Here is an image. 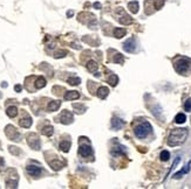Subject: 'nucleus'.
Wrapping results in <instances>:
<instances>
[{
	"label": "nucleus",
	"instance_id": "bb28decb",
	"mask_svg": "<svg viewBox=\"0 0 191 189\" xmlns=\"http://www.w3.org/2000/svg\"><path fill=\"white\" fill-rule=\"evenodd\" d=\"M108 83H109L112 87H115V85L118 83V77L116 75H110L108 77Z\"/></svg>",
	"mask_w": 191,
	"mask_h": 189
},
{
	"label": "nucleus",
	"instance_id": "b1692460",
	"mask_svg": "<svg viewBox=\"0 0 191 189\" xmlns=\"http://www.w3.org/2000/svg\"><path fill=\"white\" fill-rule=\"evenodd\" d=\"M43 87H46V79L43 77H38L37 81H35V88L37 89H41Z\"/></svg>",
	"mask_w": 191,
	"mask_h": 189
},
{
	"label": "nucleus",
	"instance_id": "e433bc0d",
	"mask_svg": "<svg viewBox=\"0 0 191 189\" xmlns=\"http://www.w3.org/2000/svg\"><path fill=\"white\" fill-rule=\"evenodd\" d=\"M94 7H95L96 9H98V8H101V5H100L98 2H95V4H94Z\"/></svg>",
	"mask_w": 191,
	"mask_h": 189
},
{
	"label": "nucleus",
	"instance_id": "f257e3e1",
	"mask_svg": "<svg viewBox=\"0 0 191 189\" xmlns=\"http://www.w3.org/2000/svg\"><path fill=\"white\" fill-rule=\"evenodd\" d=\"M188 137V130L187 129H173L169 134L168 138V145L169 146H178L182 145Z\"/></svg>",
	"mask_w": 191,
	"mask_h": 189
},
{
	"label": "nucleus",
	"instance_id": "5701e85b",
	"mask_svg": "<svg viewBox=\"0 0 191 189\" xmlns=\"http://www.w3.org/2000/svg\"><path fill=\"white\" fill-rule=\"evenodd\" d=\"M138 7H140V6H138V2H137V1H130V2L128 4V8H129L130 12L134 13V14L138 12Z\"/></svg>",
	"mask_w": 191,
	"mask_h": 189
},
{
	"label": "nucleus",
	"instance_id": "f704fd0d",
	"mask_svg": "<svg viewBox=\"0 0 191 189\" xmlns=\"http://www.w3.org/2000/svg\"><path fill=\"white\" fill-rule=\"evenodd\" d=\"M4 165H5V161H4V159H2V158H0V170L2 169Z\"/></svg>",
	"mask_w": 191,
	"mask_h": 189
},
{
	"label": "nucleus",
	"instance_id": "20e7f679",
	"mask_svg": "<svg viewBox=\"0 0 191 189\" xmlns=\"http://www.w3.org/2000/svg\"><path fill=\"white\" fill-rule=\"evenodd\" d=\"M27 142H28L29 147H32V148H33V150H35V151L40 150V147H41L40 139H39L38 135H37V134H34V133H31V134H28V135H27Z\"/></svg>",
	"mask_w": 191,
	"mask_h": 189
},
{
	"label": "nucleus",
	"instance_id": "c9c22d12",
	"mask_svg": "<svg viewBox=\"0 0 191 189\" xmlns=\"http://www.w3.org/2000/svg\"><path fill=\"white\" fill-rule=\"evenodd\" d=\"M14 89H15V91H17V92H20V91H21V85H19V84H18V85H15V87H14Z\"/></svg>",
	"mask_w": 191,
	"mask_h": 189
},
{
	"label": "nucleus",
	"instance_id": "39448f33",
	"mask_svg": "<svg viewBox=\"0 0 191 189\" xmlns=\"http://www.w3.org/2000/svg\"><path fill=\"white\" fill-rule=\"evenodd\" d=\"M5 133H6V135H7L11 140H17V141H19L20 140L19 132H18V131H17V129H14L12 125H8V126L6 127Z\"/></svg>",
	"mask_w": 191,
	"mask_h": 189
},
{
	"label": "nucleus",
	"instance_id": "f3484780",
	"mask_svg": "<svg viewBox=\"0 0 191 189\" xmlns=\"http://www.w3.org/2000/svg\"><path fill=\"white\" fill-rule=\"evenodd\" d=\"M80 97V94L77 91H68L67 94H65V99L66 100H74V99H77Z\"/></svg>",
	"mask_w": 191,
	"mask_h": 189
},
{
	"label": "nucleus",
	"instance_id": "72a5a7b5",
	"mask_svg": "<svg viewBox=\"0 0 191 189\" xmlns=\"http://www.w3.org/2000/svg\"><path fill=\"white\" fill-rule=\"evenodd\" d=\"M66 55V52H60V53H57V55H55V58H59V57H63Z\"/></svg>",
	"mask_w": 191,
	"mask_h": 189
},
{
	"label": "nucleus",
	"instance_id": "c85d7f7f",
	"mask_svg": "<svg viewBox=\"0 0 191 189\" xmlns=\"http://www.w3.org/2000/svg\"><path fill=\"white\" fill-rule=\"evenodd\" d=\"M114 61L115 63H118V64H122L123 62H124V57H123V55L122 54H116L114 56Z\"/></svg>",
	"mask_w": 191,
	"mask_h": 189
},
{
	"label": "nucleus",
	"instance_id": "4be33fe9",
	"mask_svg": "<svg viewBox=\"0 0 191 189\" xmlns=\"http://www.w3.org/2000/svg\"><path fill=\"white\" fill-rule=\"evenodd\" d=\"M53 132H54V129H53V126H51V125L45 126V127L42 129V131H41V133H42L43 135H46V137L53 135Z\"/></svg>",
	"mask_w": 191,
	"mask_h": 189
},
{
	"label": "nucleus",
	"instance_id": "412c9836",
	"mask_svg": "<svg viewBox=\"0 0 191 189\" xmlns=\"http://www.w3.org/2000/svg\"><path fill=\"white\" fill-rule=\"evenodd\" d=\"M6 114H7L10 118H14V117L18 114V109H17L15 106H10V108H7V110H6Z\"/></svg>",
	"mask_w": 191,
	"mask_h": 189
},
{
	"label": "nucleus",
	"instance_id": "423d86ee",
	"mask_svg": "<svg viewBox=\"0 0 191 189\" xmlns=\"http://www.w3.org/2000/svg\"><path fill=\"white\" fill-rule=\"evenodd\" d=\"M73 119H74V117H73L72 112H69V111H67V110H63L61 116H60V121H61L62 124H65V125L71 124V123L73 121Z\"/></svg>",
	"mask_w": 191,
	"mask_h": 189
},
{
	"label": "nucleus",
	"instance_id": "7c9ffc66",
	"mask_svg": "<svg viewBox=\"0 0 191 189\" xmlns=\"http://www.w3.org/2000/svg\"><path fill=\"white\" fill-rule=\"evenodd\" d=\"M169 158H170V153L168 151L161 152V160H162V161H168Z\"/></svg>",
	"mask_w": 191,
	"mask_h": 189
},
{
	"label": "nucleus",
	"instance_id": "7ed1b4c3",
	"mask_svg": "<svg viewBox=\"0 0 191 189\" xmlns=\"http://www.w3.org/2000/svg\"><path fill=\"white\" fill-rule=\"evenodd\" d=\"M135 135L140 139H143L145 137H148L150 133H151V125L148 123V121H144V123H141L140 125H137L134 130Z\"/></svg>",
	"mask_w": 191,
	"mask_h": 189
},
{
	"label": "nucleus",
	"instance_id": "ddd939ff",
	"mask_svg": "<svg viewBox=\"0 0 191 189\" xmlns=\"http://www.w3.org/2000/svg\"><path fill=\"white\" fill-rule=\"evenodd\" d=\"M190 166H191V162H189L187 166H184V168L182 170H179L178 173H176L175 175H173V179H181L184 174H187V173H189L190 172Z\"/></svg>",
	"mask_w": 191,
	"mask_h": 189
},
{
	"label": "nucleus",
	"instance_id": "f03ea898",
	"mask_svg": "<svg viewBox=\"0 0 191 189\" xmlns=\"http://www.w3.org/2000/svg\"><path fill=\"white\" fill-rule=\"evenodd\" d=\"M175 69L179 74H187L191 69V60L188 57H178L175 61Z\"/></svg>",
	"mask_w": 191,
	"mask_h": 189
},
{
	"label": "nucleus",
	"instance_id": "aec40b11",
	"mask_svg": "<svg viewBox=\"0 0 191 189\" xmlns=\"http://www.w3.org/2000/svg\"><path fill=\"white\" fill-rule=\"evenodd\" d=\"M127 31L124 28H115L114 29V36L116 39H121L126 35Z\"/></svg>",
	"mask_w": 191,
	"mask_h": 189
},
{
	"label": "nucleus",
	"instance_id": "dca6fc26",
	"mask_svg": "<svg viewBox=\"0 0 191 189\" xmlns=\"http://www.w3.org/2000/svg\"><path fill=\"white\" fill-rule=\"evenodd\" d=\"M87 69H88V71H90V73H96L97 69H98V64L96 63L95 61L90 60V61L87 63Z\"/></svg>",
	"mask_w": 191,
	"mask_h": 189
},
{
	"label": "nucleus",
	"instance_id": "0eeeda50",
	"mask_svg": "<svg viewBox=\"0 0 191 189\" xmlns=\"http://www.w3.org/2000/svg\"><path fill=\"white\" fill-rule=\"evenodd\" d=\"M27 173L33 177H38L42 174V168L40 166H35V165H28L27 166Z\"/></svg>",
	"mask_w": 191,
	"mask_h": 189
},
{
	"label": "nucleus",
	"instance_id": "2eb2a0df",
	"mask_svg": "<svg viewBox=\"0 0 191 189\" xmlns=\"http://www.w3.org/2000/svg\"><path fill=\"white\" fill-rule=\"evenodd\" d=\"M60 105H61V103H60L59 100L49 102V104L47 105V110H48L49 112H52V111H57V109L60 108Z\"/></svg>",
	"mask_w": 191,
	"mask_h": 189
},
{
	"label": "nucleus",
	"instance_id": "6ab92c4d",
	"mask_svg": "<svg viewBox=\"0 0 191 189\" xmlns=\"http://www.w3.org/2000/svg\"><path fill=\"white\" fill-rule=\"evenodd\" d=\"M69 148H71V141H68V140H63V141H61V142H60V150H61L62 152L67 153V152L69 151Z\"/></svg>",
	"mask_w": 191,
	"mask_h": 189
},
{
	"label": "nucleus",
	"instance_id": "f8f14e48",
	"mask_svg": "<svg viewBox=\"0 0 191 189\" xmlns=\"http://www.w3.org/2000/svg\"><path fill=\"white\" fill-rule=\"evenodd\" d=\"M109 94V89L107 87H100L98 90H97V97L101 98V99H104Z\"/></svg>",
	"mask_w": 191,
	"mask_h": 189
},
{
	"label": "nucleus",
	"instance_id": "6e6552de",
	"mask_svg": "<svg viewBox=\"0 0 191 189\" xmlns=\"http://www.w3.org/2000/svg\"><path fill=\"white\" fill-rule=\"evenodd\" d=\"M123 49L128 53H134L136 50V42H135V39L134 38H130L128 41L124 42L123 44Z\"/></svg>",
	"mask_w": 191,
	"mask_h": 189
},
{
	"label": "nucleus",
	"instance_id": "a878e982",
	"mask_svg": "<svg viewBox=\"0 0 191 189\" xmlns=\"http://www.w3.org/2000/svg\"><path fill=\"white\" fill-rule=\"evenodd\" d=\"M185 120H187V117L184 113H178L175 118V121L177 124H183V123H185Z\"/></svg>",
	"mask_w": 191,
	"mask_h": 189
},
{
	"label": "nucleus",
	"instance_id": "9b49d317",
	"mask_svg": "<svg viewBox=\"0 0 191 189\" xmlns=\"http://www.w3.org/2000/svg\"><path fill=\"white\" fill-rule=\"evenodd\" d=\"M32 123H33L32 118H31L29 116H26V117L21 118V120H20V126H21V127H25V129H28V127H31Z\"/></svg>",
	"mask_w": 191,
	"mask_h": 189
},
{
	"label": "nucleus",
	"instance_id": "9d476101",
	"mask_svg": "<svg viewBox=\"0 0 191 189\" xmlns=\"http://www.w3.org/2000/svg\"><path fill=\"white\" fill-rule=\"evenodd\" d=\"M123 125H124V123H123L122 119H120V118H117V117H113V119H112V129H113L114 131L121 130V129L123 127Z\"/></svg>",
	"mask_w": 191,
	"mask_h": 189
},
{
	"label": "nucleus",
	"instance_id": "a211bd4d",
	"mask_svg": "<svg viewBox=\"0 0 191 189\" xmlns=\"http://www.w3.org/2000/svg\"><path fill=\"white\" fill-rule=\"evenodd\" d=\"M112 154H113L114 156L124 155V154H126V147H124V146H120V148H118V147H116V148H113V151H112Z\"/></svg>",
	"mask_w": 191,
	"mask_h": 189
},
{
	"label": "nucleus",
	"instance_id": "4468645a",
	"mask_svg": "<svg viewBox=\"0 0 191 189\" xmlns=\"http://www.w3.org/2000/svg\"><path fill=\"white\" fill-rule=\"evenodd\" d=\"M49 165H51V167H52L54 170H60L62 167H63L65 164H63L62 161L57 160V159H54L53 161H49Z\"/></svg>",
	"mask_w": 191,
	"mask_h": 189
},
{
	"label": "nucleus",
	"instance_id": "393cba45",
	"mask_svg": "<svg viewBox=\"0 0 191 189\" xmlns=\"http://www.w3.org/2000/svg\"><path fill=\"white\" fill-rule=\"evenodd\" d=\"M67 82H68L71 85H79V84L81 83V79H80V77H77V76H72V77H69V78L67 79Z\"/></svg>",
	"mask_w": 191,
	"mask_h": 189
},
{
	"label": "nucleus",
	"instance_id": "1a4fd4ad",
	"mask_svg": "<svg viewBox=\"0 0 191 189\" xmlns=\"http://www.w3.org/2000/svg\"><path fill=\"white\" fill-rule=\"evenodd\" d=\"M79 153H80V155L81 156H83V158H88L89 155H92V153H93V150H92V146L90 145H81L80 146V150H79Z\"/></svg>",
	"mask_w": 191,
	"mask_h": 189
},
{
	"label": "nucleus",
	"instance_id": "473e14b6",
	"mask_svg": "<svg viewBox=\"0 0 191 189\" xmlns=\"http://www.w3.org/2000/svg\"><path fill=\"white\" fill-rule=\"evenodd\" d=\"M10 152L14 155H19L20 154V150L18 147H14V146H10Z\"/></svg>",
	"mask_w": 191,
	"mask_h": 189
},
{
	"label": "nucleus",
	"instance_id": "cd10ccee",
	"mask_svg": "<svg viewBox=\"0 0 191 189\" xmlns=\"http://www.w3.org/2000/svg\"><path fill=\"white\" fill-rule=\"evenodd\" d=\"M120 22L122 25H129V23L133 22V19L130 17H128V15H123L122 18H120Z\"/></svg>",
	"mask_w": 191,
	"mask_h": 189
},
{
	"label": "nucleus",
	"instance_id": "2f4dec72",
	"mask_svg": "<svg viewBox=\"0 0 191 189\" xmlns=\"http://www.w3.org/2000/svg\"><path fill=\"white\" fill-rule=\"evenodd\" d=\"M184 109H185V111H188V112L191 111V98L187 99V102H185V104H184Z\"/></svg>",
	"mask_w": 191,
	"mask_h": 189
},
{
	"label": "nucleus",
	"instance_id": "c756f323",
	"mask_svg": "<svg viewBox=\"0 0 191 189\" xmlns=\"http://www.w3.org/2000/svg\"><path fill=\"white\" fill-rule=\"evenodd\" d=\"M164 5V0H154V7L155 9H161Z\"/></svg>",
	"mask_w": 191,
	"mask_h": 189
}]
</instances>
